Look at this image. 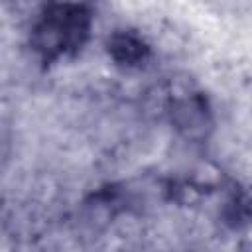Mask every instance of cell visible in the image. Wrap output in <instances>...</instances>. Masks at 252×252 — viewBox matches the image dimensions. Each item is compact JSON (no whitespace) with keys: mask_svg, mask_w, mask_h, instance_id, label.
<instances>
[{"mask_svg":"<svg viewBox=\"0 0 252 252\" xmlns=\"http://www.w3.org/2000/svg\"><path fill=\"white\" fill-rule=\"evenodd\" d=\"M93 14L85 4H49L32 30V47L43 61L79 51L91 32Z\"/></svg>","mask_w":252,"mask_h":252,"instance_id":"1","label":"cell"},{"mask_svg":"<svg viewBox=\"0 0 252 252\" xmlns=\"http://www.w3.org/2000/svg\"><path fill=\"white\" fill-rule=\"evenodd\" d=\"M171 120L175 128L187 138H203L207 128L211 126L207 100L201 94H187L183 98H175L171 102Z\"/></svg>","mask_w":252,"mask_h":252,"instance_id":"2","label":"cell"},{"mask_svg":"<svg viewBox=\"0 0 252 252\" xmlns=\"http://www.w3.org/2000/svg\"><path fill=\"white\" fill-rule=\"evenodd\" d=\"M106 49L108 55L122 67H138L150 55V47L144 37L130 30L114 32L106 41Z\"/></svg>","mask_w":252,"mask_h":252,"instance_id":"3","label":"cell"}]
</instances>
